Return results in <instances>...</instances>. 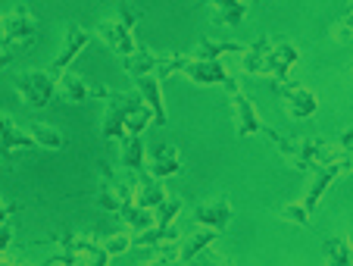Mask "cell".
<instances>
[{
	"label": "cell",
	"mask_w": 353,
	"mask_h": 266,
	"mask_svg": "<svg viewBox=\"0 0 353 266\" xmlns=\"http://www.w3.org/2000/svg\"><path fill=\"white\" fill-rule=\"evenodd\" d=\"M188 266H234V260H228V257H216V254H197V257L191 260Z\"/></svg>",
	"instance_id": "e575fe53"
},
{
	"label": "cell",
	"mask_w": 353,
	"mask_h": 266,
	"mask_svg": "<svg viewBox=\"0 0 353 266\" xmlns=\"http://www.w3.org/2000/svg\"><path fill=\"white\" fill-rule=\"evenodd\" d=\"M100 247H103L110 257H116V254H125L128 247H132V235H128V232H113V235H107V238L100 241Z\"/></svg>",
	"instance_id": "1f68e13d"
},
{
	"label": "cell",
	"mask_w": 353,
	"mask_h": 266,
	"mask_svg": "<svg viewBox=\"0 0 353 266\" xmlns=\"http://www.w3.org/2000/svg\"><path fill=\"white\" fill-rule=\"evenodd\" d=\"M219 238V232H216V229H200L197 235H191V238L185 241V245L179 247V251H175V260H181V263H191L194 257H197V254H203L207 251L210 245H213V241Z\"/></svg>",
	"instance_id": "cb8c5ba5"
},
{
	"label": "cell",
	"mask_w": 353,
	"mask_h": 266,
	"mask_svg": "<svg viewBox=\"0 0 353 266\" xmlns=\"http://www.w3.org/2000/svg\"><path fill=\"white\" fill-rule=\"evenodd\" d=\"M179 241V232L175 226H150L144 232H134L132 235V247H166Z\"/></svg>",
	"instance_id": "44dd1931"
},
{
	"label": "cell",
	"mask_w": 353,
	"mask_h": 266,
	"mask_svg": "<svg viewBox=\"0 0 353 266\" xmlns=\"http://www.w3.org/2000/svg\"><path fill=\"white\" fill-rule=\"evenodd\" d=\"M181 75H185L188 82H194V85H200V88L222 85L228 94L238 91V82H234V75L228 73L222 60H194V57H188V63L181 66Z\"/></svg>",
	"instance_id": "277c9868"
},
{
	"label": "cell",
	"mask_w": 353,
	"mask_h": 266,
	"mask_svg": "<svg viewBox=\"0 0 353 266\" xmlns=\"http://www.w3.org/2000/svg\"><path fill=\"white\" fill-rule=\"evenodd\" d=\"M110 260H113V257H110L103 247H97V254L91 257V266H110Z\"/></svg>",
	"instance_id": "f35d334b"
},
{
	"label": "cell",
	"mask_w": 353,
	"mask_h": 266,
	"mask_svg": "<svg viewBox=\"0 0 353 266\" xmlns=\"http://www.w3.org/2000/svg\"><path fill=\"white\" fill-rule=\"evenodd\" d=\"M116 216H119V220L125 222L132 232H144V229L154 226V210H144V207H138L134 200L122 204L119 210H116Z\"/></svg>",
	"instance_id": "d4e9b609"
},
{
	"label": "cell",
	"mask_w": 353,
	"mask_h": 266,
	"mask_svg": "<svg viewBox=\"0 0 353 266\" xmlns=\"http://www.w3.org/2000/svg\"><path fill=\"white\" fill-rule=\"evenodd\" d=\"M157 60H160V53L147 50V47H138L132 57H122V69H125L132 79H138V75H154Z\"/></svg>",
	"instance_id": "603a6c76"
},
{
	"label": "cell",
	"mask_w": 353,
	"mask_h": 266,
	"mask_svg": "<svg viewBox=\"0 0 353 266\" xmlns=\"http://www.w3.org/2000/svg\"><path fill=\"white\" fill-rule=\"evenodd\" d=\"M188 63V53H160V60H157V69H154V75L160 82H166L169 75H175V73H181V66Z\"/></svg>",
	"instance_id": "f1b7e54d"
},
{
	"label": "cell",
	"mask_w": 353,
	"mask_h": 266,
	"mask_svg": "<svg viewBox=\"0 0 353 266\" xmlns=\"http://www.w3.org/2000/svg\"><path fill=\"white\" fill-rule=\"evenodd\" d=\"M166 198V191H163V182L154 179V175L141 173L138 179H134V204L144 207V210H154L160 200Z\"/></svg>",
	"instance_id": "d6986e66"
},
{
	"label": "cell",
	"mask_w": 353,
	"mask_h": 266,
	"mask_svg": "<svg viewBox=\"0 0 353 266\" xmlns=\"http://www.w3.org/2000/svg\"><path fill=\"white\" fill-rule=\"evenodd\" d=\"M150 122H154V116H150V110H147L144 104H141L138 110H132V113L125 116V135H141Z\"/></svg>",
	"instance_id": "4dcf8cb0"
},
{
	"label": "cell",
	"mask_w": 353,
	"mask_h": 266,
	"mask_svg": "<svg viewBox=\"0 0 353 266\" xmlns=\"http://www.w3.org/2000/svg\"><path fill=\"white\" fill-rule=\"evenodd\" d=\"M225 53H244V44L234 38H225V41H216V38H203L197 44V53L194 60H219Z\"/></svg>",
	"instance_id": "7402d4cb"
},
{
	"label": "cell",
	"mask_w": 353,
	"mask_h": 266,
	"mask_svg": "<svg viewBox=\"0 0 353 266\" xmlns=\"http://www.w3.org/2000/svg\"><path fill=\"white\" fill-rule=\"evenodd\" d=\"M269 47H272L269 35H260L254 44H244V53H241V73H244V75H260Z\"/></svg>",
	"instance_id": "ffe728a7"
},
{
	"label": "cell",
	"mask_w": 353,
	"mask_h": 266,
	"mask_svg": "<svg viewBox=\"0 0 353 266\" xmlns=\"http://www.w3.org/2000/svg\"><path fill=\"white\" fill-rule=\"evenodd\" d=\"M232 97V110H234V132H238V138H250V135L263 132V120L256 116V106L254 100L247 97L244 91H232L228 94Z\"/></svg>",
	"instance_id": "4fadbf2b"
},
{
	"label": "cell",
	"mask_w": 353,
	"mask_h": 266,
	"mask_svg": "<svg viewBox=\"0 0 353 266\" xmlns=\"http://www.w3.org/2000/svg\"><path fill=\"white\" fill-rule=\"evenodd\" d=\"M181 207H185V204H181L179 194H172V198L166 194V198L154 207V226H172L175 216L181 213Z\"/></svg>",
	"instance_id": "83f0119b"
},
{
	"label": "cell",
	"mask_w": 353,
	"mask_h": 266,
	"mask_svg": "<svg viewBox=\"0 0 353 266\" xmlns=\"http://www.w3.org/2000/svg\"><path fill=\"white\" fill-rule=\"evenodd\" d=\"M22 210V204L19 200H3L0 198V222H7V220H13L16 213Z\"/></svg>",
	"instance_id": "8d00e7d4"
},
{
	"label": "cell",
	"mask_w": 353,
	"mask_h": 266,
	"mask_svg": "<svg viewBox=\"0 0 353 266\" xmlns=\"http://www.w3.org/2000/svg\"><path fill=\"white\" fill-rule=\"evenodd\" d=\"M181 151L175 144H160L154 153H150V163H147L144 173L147 175H154V179H172V175L181 173Z\"/></svg>",
	"instance_id": "5bb4252c"
},
{
	"label": "cell",
	"mask_w": 353,
	"mask_h": 266,
	"mask_svg": "<svg viewBox=\"0 0 353 266\" xmlns=\"http://www.w3.org/2000/svg\"><path fill=\"white\" fill-rule=\"evenodd\" d=\"M97 169H100L97 204L103 207V210H107V213H113V216H116V210H119V188H116V169L110 167L107 160H100V163H97Z\"/></svg>",
	"instance_id": "e0dca14e"
},
{
	"label": "cell",
	"mask_w": 353,
	"mask_h": 266,
	"mask_svg": "<svg viewBox=\"0 0 353 266\" xmlns=\"http://www.w3.org/2000/svg\"><path fill=\"white\" fill-rule=\"evenodd\" d=\"M16 57H19V50H13V47H3V44H0V69H7L10 63L16 60Z\"/></svg>",
	"instance_id": "74e56055"
},
{
	"label": "cell",
	"mask_w": 353,
	"mask_h": 266,
	"mask_svg": "<svg viewBox=\"0 0 353 266\" xmlns=\"http://www.w3.org/2000/svg\"><path fill=\"white\" fill-rule=\"evenodd\" d=\"M16 94H19V100L26 106H32V110H41V106H47L50 100L57 97V79L54 73H47V69H28V73H19L13 82Z\"/></svg>",
	"instance_id": "7a4b0ae2"
},
{
	"label": "cell",
	"mask_w": 353,
	"mask_h": 266,
	"mask_svg": "<svg viewBox=\"0 0 353 266\" xmlns=\"http://www.w3.org/2000/svg\"><path fill=\"white\" fill-rule=\"evenodd\" d=\"M97 38L103 41V44L110 47V50L116 53V57H132L134 50H138V41H134L132 28L125 26V22H119L113 16V19H100L97 22Z\"/></svg>",
	"instance_id": "9c48e42d"
},
{
	"label": "cell",
	"mask_w": 353,
	"mask_h": 266,
	"mask_svg": "<svg viewBox=\"0 0 353 266\" xmlns=\"http://www.w3.org/2000/svg\"><path fill=\"white\" fill-rule=\"evenodd\" d=\"M234 220V207L225 194L219 198H210L194 210V226H203V229H216V232H225L228 222Z\"/></svg>",
	"instance_id": "30bf717a"
},
{
	"label": "cell",
	"mask_w": 353,
	"mask_h": 266,
	"mask_svg": "<svg viewBox=\"0 0 353 266\" xmlns=\"http://www.w3.org/2000/svg\"><path fill=\"white\" fill-rule=\"evenodd\" d=\"M119 169L141 175L147 169V147L144 135H125V141L119 144Z\"/></svg>",
	"instance_id": "9a60e30c"
},
{
	"label": "cell",
	"mask_w": 353,
	"mask_h": 266,
	"mask_svg": "<svg viewBox=\"0 0 353 266\" xmlns=\"http://www.w3.org/2000/svg\"><path fill=\"white\" fill-rule=\"evenodd\" d=\"M210 3L213 10V22L216 26H225V28H238L247 16V3L244 0H203Z\"/></svg>",
	"instance_id": "ac0fdd59"
},
{
	"label": "cell",
	"mask_w": 353,
	"mask_h": 266,
	"mask_svg": "<svg viewBox=\"0 0 353 266\" xmlns=\"http://www.w3.org/2000/svg\"><path fill=\"white\" fill-rule=\"evenodd\" d=\"M350 32H353V13L347 10V13L332 26V38L338 41V44H350Z\"/></svg>",
	"instance_id": "d6a6232c"
},
{
	"label": "cell",
	"mask_w": 353,
	"mask_h": 266,
	"mask_svg": "<svg viewBox=\"0 0 353 266\" xmlns=\"http://www.w3.org/2000/svg\"><path fill=\"white\" fill-rule=\"evenodd\" d=\"M116 19L125 22L128 28H134V26L141 22V10L134 7V3H125V0H122V3H119V13H116Z\"/></svg>",
	"instance_id": "836d02e7"
},
{
	"label": "cell",
	"mask_w": 353,
	"mask_h": 266,
	"mask_svg": "<svg viewBox=\"0 0 353 266\" xmlns=\"http://www.w3.org/2000/svg\"><path fill=\"white\" fill-rule=\"evenodd\" d=\"M297 60H300L297 44H291V41H275V44L269 47L266 60H263L260 75H269L275 85H281V82H288V73H291V66Z\"/></svg>",
	"instance_id": "8992f818"
},
{
	"label": "cell",
	"mask_w": 353,
	"mask_h": 266,
	"mask_svg": "<svg viewBox=\"0 0 353 266\" xmlns=\"http://www.w3.org/2000/svg\"><path fill=\"white\" fill-rule=\"evenodd\" d=\"M57 97H60L63 104H85V100H91V82L81 79L72 69H66V73H60V79H57Z\"/></svg>",
	"instance_id": "2e32d148"
},
{
	"label": "cell",
	"mask_w": 353,
	"mask_h": 266,
	"mask_svg": "<svg viewBox=\"0 0 353 266\" xmlns=\"http://www.w3.org/2000/svg\"><path fill=\"white\" fill-rule=\"evenodd\" d=\"M250 3H254V7H256V3H263V0H250Z\"/></svg>",
	"instance_id": "b9f144b4"
},
{
	"label": "cell",
	"mask_w": 353,
	"mask_h": 266,
	"mask_svg": "<svg viewBox=\"0 0 353 266\" xmlns=\"http://www.w3.org/2000/svg\"><path fill=\"white\" fill-rule=\"evenodd\" d=\"M38 41V19L28 10V3H16L10 16H3V47H13L19 53H28Z\"/></svg>",
	"instance_id": "6da1fadb"
},
{
	"label": "cell",
	"mask_w": 353,
	"mask_h": 266,
	"mask_svg": "<svg viewBox=\"0 0 353 266\" xmlns=\"http://www.w3.org/2000/svg\"><path fill=\"white\" fill-rule=\"evenodd\" d=\"M138 106H141L138 91H110L107 113H103V122H100L103 138L122 144V141H125V116L132 113V110H138Z\"/></svg>",
	"instance_id": "3957f363"
},
{
	"label": "cell",
	"mask_w": 353,
	"mask_h": 266,
	"mask_svg": "<svg viewBox=\"0 0 353 266\" xmlns=\"http://www.w3.org/2000/svg\"><path fill=\"white\" fill-rule=\"evenodd\" d=\"M322 251H325L328 266H350V241L328 235V238H322Z\"/></svg>",
	"instance_id": "4316f807"
},
{
	"label": "cell",
	"mask_w": 353,
	"mask_h": 266,
	"mask_svg": "<svg viewBox=\"0 0 353 266\" xmlns=\"http://www.w3.org/2000/svg\"><path fill=\"white\" fill-rule=\"evenodd\" d=\"M0 41H3V16H0Z\"/></svg>",
	"instance_id": "60d3db41"
},
{
	"label": "cell",
	"mask_w": 353,
	"mask_h": 266,
	"mask_svg": "<svg viewBox=\"0 0 353 266\" xmlns=\"http://www.w3.org/2000/svg\"><path fill=\"white\" fill-rule=\"evenodd\" d=\"M350 173V160H334V163H325V167L313 169V182H310L307 188V198H303V207H307L310 213L316 210V207L322 204V198H325V191L332 188V182L338 179V175Z\"/></svg>",
	"instance_id": "ba28073f"
},
{
	"label": "cell",
	"mask_w": 353,
	"mask_h": 266,
	"mask_svg": "<svg viewBox=\"0 0 353 266\" xmlns=\"http://www.w3.org/2000/svg\"><path fill=\"white\" fill-rule=\"evenodd\" d=\"M44 266H50V263H44Z\"/></svg>",
	"instance_id": "7bdbcfd3"
},
{
	"label": "cell",
	"mask_w": 353,
	"mask_h": 266,
	"mask_svg": "<svg viewBox=\"0 0 353 266\" xmlns=\"http://www.w3.org/2000/svg\"><path fill=\"white\" fill-rule=\"evenodd\" d=\"M13 235H16V229H13V222H0V257L10 251V245H13Z\"/></svg>",
	"instance_id": "d590c367"
},
{
	"label": "cell",
	"mask_w": 353,
	"mask_h": 266,
	"mask_svg": "<svg viewBox=\"0 0 353 266\" xmlns=\"http://www.w3.org/2000/svg\"><path fill=\"white\" fill-rule=\"evenodd\" d=\"M279 216H281V220H288V222H294V226H303V229H307L313 213L303 207V200H288V204L279 207Z\"/></svg>",
	"instance_id": "f546056e"
},
{
	"label": "cell",
	"mask_w": 353,
	"mask_h": 266,
	"mask_svg": "<svg viewBox=\"0 0 353 266\" xmlns=\"http://www.w3.org/2000/svg\"><path fill=\"white\" fill-rule=\"evenodd\" d=\"M134 91H138L141 104L150 110L154 116V126H169V116H166V104H163V82L157 75H138L134 79Z\"/></svg>",
	"instance_id": "8fae6325"
},
{
	"label": "cell",
	"mask_w": 353,
	"mask_h": 266,
	"mask_svg": "<svg viewBox=\"0 0 353 266\" xmlns=\"http://www.w3.org/2000/svg\"><path fill=\"white\" fill-rule=\"evenodd\" d=\"M91 38H94V35L88 32V28H81L79 22H69L66 35H63V47H60V53H57V60H54V66H50V73H54V75L66 73V69L79 60V53L91 44Z\"/></svg>",
	"instance_id": "52a82bcc"
},
{
	"label": "cell",
	"mask_w": 353,
	"mask_h": 266,
	"mask_svg": "<svg viewBox=\"0 0 353 266\" xmlns=\"http://www.w3.org/2000/svg\"><path fill=\"white\" fill-rule=\"evenodd\" d=\"M169 266H172V263H169Z\"/></svg>",
	"instance_id": "ee69618b"
},
{
	"label": "cell",
	"mask_w": 353,
	"mask_h": 266,
	"mask_svg": "<svg viewBox=\"0 0 353 266\" xmlns=\"http://www.w3.org/2000/svg\"><path fill=\"white\" fill-rule=\"evenodd\" d=\"M28 135H32L34 147H44V151H60V147L66 144L60 129L47 126V122H32V126H28Z\"/></svg>",
	"instance_id": "484cf974"
},
{
	"label": "cell",
	"mask_w": 353,
	"mask_h": 266,
	"mask_svg": "<svg viewBox=\"0 0 353 266\" xmlns=\"http://www.w3.org/2000/svg\"><path fill=\"white\" fill-rule=\"evenodd\" d=\"M0 266H26V263H19V260H7V257H0ZM44 266V263H41Z\"/></svg>",
	"instance_id": "ab89813d"
},
{
	"label": "cell",
	"mask_w": 353,
	"mask_h": 266,
	"mask_svg": "<svg viewBox=\"0 0 353 266\" xmlns=\"http://www.w3.org/2000/svg\"><path fill=\"white\" fill-rule=\"evenodd\" d=\"M16 147H34L32 135H28V129L16 126V120L10 113H0V163L7 169H13L10 153H13Z\"/></svg>",
	"instance_id": "7c38bea8"
},
{
	"label": "cell",
	"mask_w": 353,
	"mask_h": 266,
	"mask_svg": "<svg viewBox=\"0 0 353 266\" xmlns=\"http://www.w3.org/2000/svg\"><path fill=\"white\" fill-rule=\"evenodd\" d=\"M275 88H279L285 113L291 116V120H313L316 116L319 100H316V94L310 91V88L297 85V82H281V85H275Z\"/></svg>",
	"instance_id": "5b68a950"
}]
</instances>
